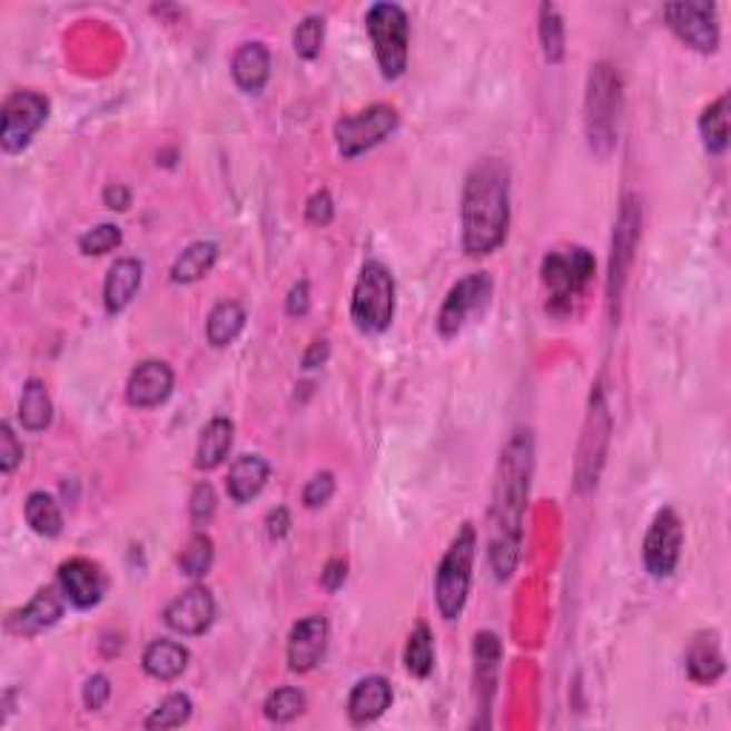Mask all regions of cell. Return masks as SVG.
Masks as SVG:
<instances>
[{"label": "cell", "instance_id": "cell-1", "mask_svg": "<svg viewBox=\"0 0 731 731\" xmlns=\"http://www.w3.org/2000/svg\"><path fill=\"white\" fill-rule=\"evenodd\" d=\"M532 468L534 437L529 428H517L501 452L492 508H488V566L501 583L512 577L521 561Z\"/></svg>", "mask_w": 731, "mask_h": 731}, {"label": "cell", "instance_id": "cell-2", "mask_svg": "<svg viewBox=\"0 0 731 731\" xmlns=\"http://www.w3.org/2000/svg\"><path fill=\"white\" fill-rule=\"evenodd\" d=\"M463 249L472 257L492 255L508 231V169L486 158L468 171L463 186Z\"/></svg>", "mask_w": 731, "mask_h": 731}, {"label": "cell", "instance_id": "cell-3", "mask_svg": "<svg viewBox=\"0 0 731 731\" xmlns=\"http://www.w3.org/2000/svg\"><path fill=\"white\" fill-rule=\"evenodd\" d=\"M475 552L477 532L472 523H466V526L455 534V541L448 543L446 554H443V561L435 574V600L437 612L443 614V620H457L463 614L468 589H472Z\"/></svg>", "mask_w": 731, "mask_h": 731}, {"label": "cell", "instance_id": "cell-4", "mask_svg": "<svg viewBox=\"0 0 731 731\" xmlns=\"http://www.w3.org/2000/svg\"><path fill=\"white\" fill-rule=\"evenodd\" d=\"M620 118V75L612 63H597L589 72L586 89V135L592 152L609 158L618 144Z\"/></svg>", "mask_w": 731, "mask_h": 731}, {"label": "cell", "instance_id": "cell-5", "mask_svg": "<svg viewBox=\"0 0 731 731\" xmlns=\"http://www.w3.org/2000/svg\"><path fill=\"white\" fill-rule=\"evenodd\" d=\"M395 317V277L381 260L363 264L352 292V320L366 335H381Z\"/></svg>", "mask_w": 731, "mask_h": 731}, {"label": "cell", "instance_id": "cell-6", "mask_svg": "<svg viewBox=\"0 0 731 731\" xmlns=\"http://www.w3.org/2000/svg\"><path fill=\"white\" fill-rule=\"evenodd\" d=\"M366 32L375 47L377 67L386 80H397L408 67V14L397 3H375L366 12Z\"/></svg>", "mask_w": 731, "mask_h": 731}, {"label": "cell", "instance_id": "cell-7", "mask_svg": "<svg viewBox=\"0 0 731 731\" xmlns=\"http://www.w3.org/2000/svg\"><path fill=\"white\" fill-rule=\"evenodd\" d=\"M541 275L552 295V309H563V306H572L574 297H580V292L592 280L594 255L583 246L554 249L543 257Z\"/></svg>", "mask_w": 731, "mask_h": 731}, {"label": "cell", "instance_id": "cell-8", "mask_svg": "<svg viewBox=\"0 0 731 731\" xmlns=\"http://www.w3.org/2000/svg\"><path fill=\"white\" fill-rule=\"evenodd\" d=\"M397 124H401L397 109L389 103H375L369 109H363V112L340 118L335 124L337 152L343 158H357V155L369 152L395 132Z\"/></svg>", "mask_w": 731, "mask_h": 731}, {"label": "cell", "instance_id": "cell-9", "mask_svg": "<svg viewBox=\"0 0 731 731\" xmlns=\"http://www.w3.org/2000/svg\"><path fill=\"white\" fill-rule=\"evenodd\" d=\"M49 118V100L40 92H12L0 109V146L7 155L23 152Z\"/></svg>", "mask_w": 731, "mask_h": 731}, {"label": "cell", "instance_id": "cell-10", "mask_svg": "<svg viewBox=\"0 0 731 731\" xmlns=\"http://www.w3.org/2000/svg\"><path fill=\"white\" fill-rule=\"evenodd\" d=\"M492 286L494 284L488 271H472L463 280H457L448 289L441 312H437V332L443 337H455L468 324V317H475L477 312L486 309L488 300H492Z\"/></svg>", "mask_w": 731, "mask_h": 731}, {"label": "cell", "instance_id": "cell-11", "mask_svg": "<svg viewBox=\"0 0 731 731\" xmlns=\"http://www.w3.org/2000/svg\"><path fill=\"white\" fill-rule=\"evenodd\" d=\"M683 552V521L674 508H660L643 541V563L652 577H669Z\"/></svg>", "mask_w": 731, "mask_h": 731}, {"label": "cell", "instance_id": "cell-12", "mask_svg": "<svg viewBox=\"0 0 731 731\" xmlns=\"http://www.w3.org/2000/svg\"><path fill=\"white\" fill-rule=\"evenodd\" d=\"M640 224H643V211H640L638 195H626L618 226H614L612 264H609V300H612V306L618 304L620 295H623V286H626L629 266H632L634 249H638Z\"/></svg>", "mask_w": 731, "mask_h": 731}, {"label": "cell", "instance_id": "cell-13", "mask_svg": "<svg viewBox=\"0 0 731 731\" xmlns=\"http://www.w3.org/2000/svg\"><path fill=\"white\" fill-rule=\"evenodd\" d=\"M663 14L669 29L698 52H714L720 47L718 7L714 3H669V7H663Z\"/></svg>", "mask_w": 731, "mask_h": 731}, {"label": "cell", "instance_id": "cell-14", "mask_svg": "<svg viewBox=\"0 0 731 731\" xmlns=\"http://www.w3.org/2000/svg\"><path fill=\"white\" fill-rule=\"evenodd\" d=\"M215 612H218V606H215V597H211L209 589L191 586L171 600L164 612V620L171 632L198 638V634H204L215 623Z\"/></svg>", "mask_w": 731, "mask_h": 731}, {"label": "cell", "instance_id": "cell-15", "mask_svg": "<svg viewBox=\"0 0 731 731\" xmlns=\"http://www.w3.org/2000/svg\"><path fill=\"white\" fill-rule=\"evenodd\" d=\"M58 586L72 606L92 609L103 600L109 580H106L103 569L89 557H72V561L60 563Z\"/></svg>", "mask_w": 731, "mask_h": 731}, {"label": "cell", "instance_id": "cell-16", "mask_svg": "<svg viewBox=\"0 0 731 731\" xmlns=\"http://www.w3.org/2000/svg\"><path fill=\"white\" fill-rule=\"evenodd\" d=\"M609 412L603 395H597L592 401V412H589L586 421V435L580 443V457H577V488H589L597 483L600 475V463L606 455V443H609Z\"/></svg>", "mask_w": 731, "mask_h": 731}, {"label": "cell", "instance_id": "cell-17", "mask_svg": "<svg viewBox=\"0 0 731 731\" xmlns=\"http://www.w3.org/2000/svg\"><path fill=\"white\" fill-rule=\"evenodd\" d=\"M326 646H329V623H326V618L309 614V618L297 620L289 632V646H286V658H289L292 672H312V669L324 660Z\"/></svg>", "mask_w": 731, "mask_h": 731}, {"label": "cell", "instance_id": "cell-18", "mask_svg": "<svg viewBox=\"0 0 731 731\" xmlns=\"http://www.w3.org/2000/svg\"><path fill=\"white\" fill-rule=\"evenodd\" d=\"M175 389V372L164 360H144L129 375L126 383V401L135 408H155L169 401Z\"/></svg>", "mask_w": 731, "mask_h": 731}, {"label": "cell", "instance_id": "cell-19", "mask_svg": "<svg viewBox=\"0 0 731 731\" xmlns=\"http://www.w3.org/2000/svg\"><path fill=\"white\" fill-rule=\"evenodd\" d=\"M63 592L60 586H43L34 592L27 606L9 614V629L23 638H34V634L47 632L63 618Z\"/></svg>", "mask_w": 731, "mask_h": 731}, {"label": "cell", "instance_id": "cell-20", "mask_svg": "<svg viewBox=\"0 0 731 731\" xmlns=\"http://www.w3.org/2000/svg\"><path fill=\"white\" fill-rule=\"evenodd\" d=\"M392 700H395V692H392L389 680L372 674V678L357 680L349 694V703H346V712H349V720L355 725L375 723L386 714Z\"/></svg>", "mask_w": 731, "mask_h": 731}, {"label": "cell", "instance_id": "cell-21", "mask_svg": "<svg viewBox=\"0 0 731 731\" xmlns=\"http://www.w3.org/2000/svg\"><path fill=\"white\" fill-rule=\"evenodd\" d=\"M144 284V264L135 257H120L109 266L103 280V304L109 315H118L126 306L132 304Z\"/></svg>", "mask_w": 731, "mask_h": 731}, {"label": "cell", "instance_id": "cell-22", "mask_svg": "<svg viewBox=\"0 0 731 731\" xmlns=\"http://www.w3.org/2000/svg\"><path fill=\"white\" fill-rule=\"evenodd\" d=\"M269 75H271L269 49H266L260 40L240 43L235 58H231V78H235V83H238L244 92L257 95L266 83H269Z\"/></svg>", "mask_w": 731, "mask_h": 731}, {"label": "cell", "instance_id": "cell-23", "mask_svg": "<svg viewBox=\"0 0 731 731\" xmlns=\"http://www.w3.org/2000/svg\"><path fill=\"white\" fill-rule=\"evenodd\" d=\"M269 475H271V466L266 457L244 455L231 463L229 477H226V492H229V497L238 503V506H244V503L255 501L257 494L264 492Z\"/></svg>", "mask_w": 731, "mask_h": 731}, {"label": "cell", "instance_id": "cell-24", "mask_svg": "<svg viewBox=\"0 0 731 731\" xmlns=\"http://www.w3.org/2000/svg\"><path fill=\"white\" fill-rule=\"evenodd\" d=\"M685 669L694 683H714L723 674L725 660L720 652V640L714 632H700L698 638L689 643L685 652Z\"/></svg>", "mask_w": 731, "mask_h": 731}, {"label": "cell", "instance_id": "cell-25", "mask_svg": "<svg viewBox=\"0 0 731 731\" xmlns=\"http://www.w3.org/2000/svg\"><path fill=\"white\" fill-rule=\"evenodd\" d=\"M189 665V649L175 640H152L144 652V672L155 680H178Z\"/></svg>", "mask_w": 731, "mask_h": 731}, {"label": "cell", "instance_id": "cell-26", "mask_svg": "<svg viewBox=\"0 0 731 731\" xmlns=\"http://www.w3.org/2000/svg\"><path fill=\"white\" fill-rule=\"evenodd\" d=\"M231 441H235V423L229 417H211L204 426V432H200L195 466L204 468V472L218 468L226 461V455H229Z\"/></svg>", "mask_w": 731, "mask_h": 731}, {"label": "cell", "instance_id": "cell-27", "mask_svg": "<svg viewBox=\"0 0 731 731\" xmlns=\"http://www.w3.org/2000/svg\"><path fill=\"white\" fill-rule=\"evenodd\" d=\"M246 326V309L238 300H224L206 317V340L215 346V349H224L238 340L240 332Z\"/></svg>", "mask_w": 731, "mask_h": 731}, {"label": "cell", "instance_id": "cell-28", "mask_svg": "<svg viewBox=\"0 0 731 731\" xmlns=\"http://www.w3.org/2000/svg\"><path fill=\"white\" fill-rule=\"evenodd\" d=\"M218 260V246L211 240H198V244L186 246L178 255V260L171 264V280L175 284H198L200 277H206Z\"/></svg>", "mask_w": 731, "mask_h": 731}, {"label": "cell", "instance_id": "cell-29", "mask_svg": "<svg viewBox=\"0 0 731 731\" xmlns=\"http://www.w3.org/2000/svg\"><path fill=\"white\" fill-rule=\"evenodd\" d=\"M18 417L27 432H43L52 423V397H49L47 383L29 381L20 395Z\"/></svg>", "mask_w": 731, "mask_h": 731}, {"label": "cell", "instance_id": "cell-30", "mask_svg": "<svg viewBox=\"0 0 731 731\" xmlns=\"http://www.w3.org/2000/svg\"><path fill=\"white\" fill-rule=\"evenodd\" d=\"M700 138L709 155H723L729 149V95H720L705 106L700 115Z\"/></svg>", "mask_w": 731, "mask_h": 731}, {"label": "cell", "instance_id": "cell-31", "mask_svg": "<svg viewBox=\"0 0 731 731\" xmlns=\"http://www.w3.org/2000/svg\"><path fill=\"white\" fill-rule=\"evenodd\" d=\"M23 514L34 534L40 537H58L63 532V512H60L58 501L47 492H32L23 503Z\"/></svg>", "mask_w": 731, "mask_h": 731}, {"label": "cell", "instance_id": "cell-32", "mask_svg": "<svg viewBox=\"0 0 731 731\" xmlns=\"http://www.w3.org/2000/svg\"><path fill=\"white\" fill-rule=\"evenodd\" d=\"M403 663H406L408 674L415 678H428L435 669V640L428 632L426 623H417L406 640V652H403Z\"/></svg>", "mask_w": 731, "mask_h": 731}, {"label": "cell", "instance_id": "cell-33", "mask_svg": "<svg viewBox=\"0 0 731 731\" xmlns=\"http://www.w3.org/2000/svg\"><path fill=\"white\" fill-rule=\"evenodd\" d=\"M306 709V694L295 685H284V689H275V692L266 698L264 712L271 723H292L295 718H300Z\"/></svg>", "mask_w": 731, "mask_h": 731}, {"label": "cell", "instance_id": "cell-34", "mask_svg": "<svg viewBox=\"0 0 731 731\" xmlns=\"http://www.w3.org/2000/svg\"><path fill=\"white\" fill-rule=\"evenodd\" d=\"M475 663H477V685H486L488 694L497 680V665H501V640L492 632H481L475 638Z\"/></svg>", "mask_w": 731, "mask_h": 731}, {"label": "cell", "instance_id": "cell-35", "mask_svg": "<svg viewBox=\"0 0 731 731\" xmlns=\"http://www.w3.org/2000/svg\"><path fill=\"white\" fill-rule=\"evenodd\" d=\"M191 718V698L189 694H169L164 703L146 718V729H178V725L189 723Z\"/></svg>", "mask_w": 731, "mask_h": 731}, {"label": "cell", "instance_id": "cell-36", "mask_svg": "<svg viewBox=\"0 0 731 731\" xmlns=\"http://www.w3.org/2000/svg\"><path fill=\"white\" fill-rule=\"evenodd\" d=\"M541 43L549 63H561L563 47H566V32H563L561 12L552 3H543L541 7Z\"/></svg>", "mask_w": 731, "mask_h": 731}, {"label": "cell", "instance_id": "cell-37", "mask_svg": "<svg viewBox=\"0 0 731 731\" xmlns=\"http://www.w3.org/2000/svg\"><path fill=\"white\" fill-rule=\"evenodd\" d=\"M215 563V543H211L209 534H191V541L186 543V549L180 552V569L189 577H204L206 572Z\"/></svg>", "mask_w": 731, "mask_h": 731}, {"label": "cell", "instance_id": "cell-38", "mask_svg": "<svg viewBox=\"0 0 731 731\" xmlns=\"http://www.w3.org/2000/svg\"><path fill=\"white\" fill-rule=\"evenodd\" d=\"M324 38H326V20L320 14H309L297 23L295 34H292V43H295V52L300 58L312 60L320 55L324 49Z\"/></svg>", "mask_w": 731, "mask_h": 731}, {"label": "cell", "instance_id": "cell-39", "mask_svg": "<svg viewBox=\"0 0 731 731\" xmlns=\"http://www.w3.org/2000/svg\"><path fill=\"white\" fill-rule=\"evenodd\" d=\"M120 240H124V231H120V226L98 224L95 229H89L80 235L78 246L83 255H106V251L118 249Z\"/></svg>", "mask_w": 731, "mask_h": 731}, {"label": "cell", "instance_id": "cell-40", "mask_svg": "<svg viewBox=\"0 0 731 731\" xmlns=\"http://www.w3.org/2000/svg\"><path fill=\"white\" fill-rule=\"evenodd\" d=\"M20 461H23V446H20L12 426L3 421L0 423V468H3V475H12L14 468L20 466Z\"/></svg>", "mask_w": 731, "mask_h": 731}, {"label": "cell", "instance_id": "cell-41", "mask_svg": "<svg viewBox=\"0 0 731 731\" xmlns=\"http://www.w3.org/2000/svg\"><path fill=\"white\" fill-rule=\"evenodd\" d=\"M335 494V475L332 472H320V475L312 477L304 488V503L309 508H320L332 501Z\"/></svg>", "mask_w": 731, "mask_h": 731}, {"label": "cell", "instance_id": "cell-42", "mask_svg": "<svg viewBox=\"0 0 731 731\" xmlns=\"http://www.w3.org/2000/svg\"><path fill=\"white\" fill-rule=\"evenodd\" d=\"M215 508H218V497H215V488H211V483H198L195 492H191V501H189L191 521L206 523L211 514H215Z\"/></svg>", "mask_w": 731, "mask_h": 731}, {"label": "cell", "instance_id": "cell-43", "mask_svg": "<svg viewBox=\"0 0 731 731\" xmlns=\"http://www.w3.org/2000/svg\"><path fill=\"white\" fill-rule=\"evenodd\" d=\"M109 694H112V683L106 674H92L83 685V705L89 712H100L106 703H109Z\"/></svg>", "mask_w": 731, "mask_h": 731}, {"label": "cell", "instance_id": "cell-44", "mask_svg": "<svg viewBox=\"0 0 731 731\" xmlns=\"http://www.w3.org/2000/svg\"><path fill=\"white\" fill-rule=\"evenodd\" d=\"M332 218H335V204H332V195L326 189L315 191L309 198V204H306V220L315 226H326L332 224Z\"/></svg>", "mask_w": 731, "mask_h": 731}, {"label": "cell", "instance_id": "cell-45", "mask_svg": "<svg viewBox=\"0 0 731 731\" xmlns=\"http://www.w3.org/2000/svg\"><path fill=\"white\" fill-rule=\"evenodd\" d=\"M309 306H312L309 284H306V280H297V284L289 289V297H286V315L306 317L309 315Z\"/></svg>", "mask_w": 731, "mask_h": 731}, {"label": "cell", "instance_id": "cell-46", "mask_svg": "<svg viewBox=\"0 0 731 731\" xmlns=\"http://www.w3.org/2000/svg\"><path fill=\"white\" fill-rule=\"evenodd\" d=\"M103 200L109 209H118V211H126L129 209V204H132V191L126 189L124 184H112L109 189L103 191Z\"/></svg>", "mask_w": 731, "mask_h": 731}, {"label": "cell", "instance_id": "cell-47", "mask_svg": "<svg viewBox=\"0 0 731 731\" xmlns=\"http://www.w3.org/2000/svg\"><path fill=\"white\" fill-rule=\"evenodd\" d=\"M320 580H324V586L329 589V592H337V589L343 586V580H346V563L343 561H329L326 563L324 574H320Z\"/></svg>", "mask_w": 731, "mask_h": 731}, {"label": "cell", "instance_id": "cell-48", "mask_svg": "<svg viewBox=\"0 0 731 731\" xmlns=\"http://www.w3.org/2000/svg\"><path fill=\"white\" fill-rule=\"evenodd\" d=\"M329 360V343L326 340H315L309 346V352L304 355V366L306 369H317V366H324Z\"/></svg>", "mask_w": 731, "mask_h": 731}, {"label": "cell", "instance_id": "cell-49", "mask_svg": "<svg viewBox=\"0 0 731 731\" xmlns=\"http://www.w3.org/2000/svg\"><path fill=\"white\" fill-rule=\"evenodd\" d=\"M286 532H289V512H286V508H277V512L269 514V537L280 541Z\"/></svg>", "mask_w": 731, "mask_h": 731}]
</instances>
